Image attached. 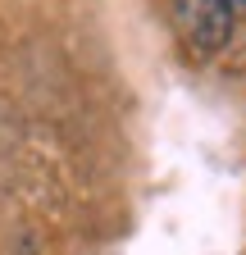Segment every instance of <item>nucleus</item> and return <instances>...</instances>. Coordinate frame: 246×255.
<instances>
[{
	"label": "nucleus",
	"mask_w": 246,
	"mask_h": 255,
	"mask_svg": "<svg viewBox=\"0 0 246 255\" xmlns=\"http://www.w3.org/2000/svg\"><path fill=\"white\" fill-rule=\"evenodd\" d=\"M233 14H237L233 0H173V23L182 32V41H187L201 59L219 55L228 46Z\"/></svg>",
	"instance_id": "1"
},
{
	"label": "nucleus",
	"mask_w": 246,
	"mask_h": 255,
	"mask_svg": "<svg viewBox=\"0 0 246 255\" xmlns=\"http://www.w3.org/2000/svg\"><path fill=\"white\" fill-rule=\"evenodd\" d=\"M233 5H246V0H233Z\"/></svg>",
	"instance_id": "2"
}]
</instances>
